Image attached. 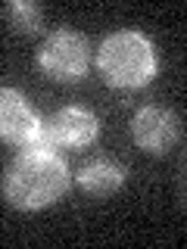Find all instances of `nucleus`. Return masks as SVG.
Listing matches in <instances>:
<instances>
[{
  "label": "nucleus",
  "instance_id": "nucleus-5",
  "mask_svg": "<svg viewBox=\"0 0 187 249\" xmlns=\"http://www.w3.org/2000/svg\"><path fill=\"white\" fill-rule=\"evenodd\" d=\"M37 128H41V119L28 100L13 88H0V140L22 150Z\"/></svg>",
  "mask_w": 187,
  "mask_h": 249
},
{
  "label": "nucleus",
  "instance_id": "nucleus-3",
  "mask_svg": "<svg viewBox=\"0 0 187 249\" xmlns=\"http://www.w3.org/2000/svg\"><path fill=\"white\" fill-rule=\"evenodd\" d=\"M37 62L53 81H81L91 62V47L84 41V35H78L72 28H56L47 35V41L37 53Z\"/></svg>",
  "mask_w": 187,
  "mask_h": 249
},
{
  "label": "nucleus",
  "instance_id": "nucleus-6",
  "mask_svg": "<svg viewBox=\"0 0 187 249\" xmlns=\"http://www.w3.org/2000/svg\"><path fill=\"white\" fill-rule=\"evenodd\" d=\"M47 131H50L53 146H91L100 134V122L91 109L81 106H66L53 115L50 122H44Z\"/></svg>",
  "mask_w": 187,
  "mask_h": 249
},
{
  "label": "nucleus",
  "instance_id": "nucleus-4",
  "mask_svg": "<svg viewBox=\"0 0 187 249\" xmlns=\"http://www.w3.org/2000/svg\"><path fill=\"white\" fill-rule=\"evenodd\" d=\"M131 137L144 153L162 156L181 140V119L166 106H144L131 119Z\"/></svg>",
  "mask_w": 187,
  "mask_h": 249
},
{
  "label": "nucleus",
  "instance_id": "nucleus-8",
  "mask_svg": "<svg viewBox=\"0 0 187 249\" xmlns=\"http://www.w3.org/2000/svg\"><path fill=\"white\" fill-rule=\"evenodd\" d=\"M3 16L19 35H35V31H41V25H44L41 6L31 3V0H13V3H6Z\"/></svg>",
  "mask_w": 187,
  "mask_h": 249
},
{
  "label": "nucleus",
  "instance_id": "nucleus-2",
  "mask_svg": "<svg viewBox=\"0 0 187 249\" xmlns=\"http://www.w3.org/2000/svg\"><path fill=\"white\" fill-rule=\"evenodd\" d=\"M97 69L103 75V81L109 88L119 90H137L144 84H150L156 78V50L153 41L140 31H112L97 53Z\"/></svg>",
  "mask_w": 187,
  "mask_h": 249
},
{
  "label": "nucleus",
  "instance_id": "nucleus-1",
  "mask_svg": "<svg viewBox=\"0 0 187 249\" xmlns=\"http://www.w3.org/2000/svg\"><path fill=\"white\" fill-rule=\"evenodd\" d=\"M72 175L56 153H28L22 150L3 175V196L22 212H37L66 196Z\"/></svg>",
  "mask_w": 187,
  "mask_h": 249
},
{
  "label": "nucleus",
  "instance_id": "nucleus-7",
  "mask_svg": "<svg viewBox=\"0 0 187 249\" xmlns=\"http://www.w3.org/2000/svg\"><path fill=\"white\" fill-rule=\"evenodd\" d=\"M75 181H78V187H81L88 196L103 199V196H112L115 190H122L125 168L119 165V162H112V159H94V162L78 168Z\"/></svg>",
  "mask_w": 187,
  "mask_h": 249
}]
</instances>
